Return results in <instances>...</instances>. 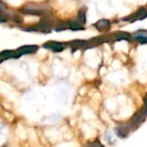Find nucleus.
Listing matches in <instances>:
<instances>
[{"mask_svg": "<svg viewBox=\"0 0 147 147\" xmlns=\"http://www.w3.org/2000/svg\"><path fill=\"white\" fill-rule=\"evenodd\" d=\"M20 12L24 15H33V16H45L50 15L51 7L49 4L43 3H29L25 4L20 9Z\"/></svg>", "mask_w": 147, "mask_h": 147, "instance_id": "obj_1", "label": "nucleus"}, {"mask_svg": "<svg viewBox=\"0 0 147 147\" xmlns=\"http://www.w3.org/2000/svg\"><path fill=\"white\" fill-rule=\"evenodd\" d=\"M146 119V115L144 114V112L141 110H139V112H137L133 116V118L128 121L129 122V125L132 128V131H134L135 129H137L144 121Z\"/></svg>", "mask_w": 147, "mask_h": 147, "instance_id": "obj_2", "label": "nucleus"}, {"mask_svg": "<svg viewBox=\"0 0 147 147\" xmlns=\"http://www.w3.org/2000/svg\"><path fill=\"white\" fill-rule=\"evenodd\" d=\"M37 50H38V46H36V45H26V46H23V47L17 48L16 50H14L15 59H17V58L21 57L22 55L35 53Z\"/></svg>", "mask_w": 147, "mask_h": 147, "instance_id": "obj_3", "label": "nucleus"}, {"mask_svg": "<svg viewBox=\"0 0 147 147\" xmlns=\"http://www.w3.org/2000/svg\"><path fill=\"white\" fill-rule=\"evenodd\" d=\"M68 46V43H63V42H59V41H48L42 45V47L45 49L51 50L54 53H60L63 51Z\"/></svg>", "mask_w": 147, "mask_h": 147, "instance_id": "obj_4", "label": "nucleus"}, {"mask_svg": "<svg viewBox=\"0 0 147 147\" xmlns=\"http://www.w3.org/2000/svg\"><path fill=\"white\" fill-rule=\"evenodd\" d=\"M131 131H132V128L129 125V122L122 123L120 126H118L117 127H115V129H114L115 134L120 139L126 138L129 135Z\"/></svg>", "mask_w": 147, "mask_h": 147, "instance_id": "obj_5", "label": "nucleus"}, {"mask_svg": "<svg viewBox=\"0 0 147 147\" xmlns=\"http://www.w3.org/2000/svg\"><path fill=\"white\" fill-rule=\"evenodd\" d=\"M147 16V9L145 7L140 8L137 12L130 16H126L122 19L123 22H134L136 20H142Z\"/></svg>", "mask_w": 147, "mask_h": 147, "instance_id": "obj_6", "label": "nucleus"}, {"mask_svg": "<svg viewBox=\"0 0 147 147\" xmlns=\"http://www.w3.org/2000/svg\"><path fill=\"white\" fill-rule=\"evenodd\" d=\"M94 27L98 29L100 32H107L110 29L111 27V22L107 19H101L98 22H96L94 24Z\"/></svg>", "mask_w": 147, "mask_h": 147, "instance_id": "obj_7", "label": "nucleus"}, {"mask_svg": "<svg viewBox=\"0 0 147 147\" xmlns=\"http://www.w3.org/2000/svg\"><path fill=\"white\" fill-rule=\"evenodd\" d=\"M65 22H66L67 28H69L71 30L78 31V30L85 29L84 25H82L77 19H71V20H68V21H67Z\"/></svg>", "mask_w": 147, "mask_h": 147, "instance_id": "obj_8", "label": "nucleus"}, {"mask_svg": "<svg viewBox=\"0 0 147 147\" xmlns=\"http://www.w3.org/2000/svg\"><path fill=\"white\" fill-rule=\"evenodd\" d=\"M68 46L70 47V48L77 50L80 48H88V41L87 40H75L69 43H68Z\"/></svg>", "mask_w": 147, "mask_h": 147, "instance_id": "obj_9", "label": "nucleus"}, {"mask_svg": "<svg viewBox=\"0 0 147 147\" xmlns=\"http://www.w3.org/2000/svg\"><path fill=\"white\" fill-rule=\"evenodd\" d=\"M134 39L141 44L147 43V31L146 30H139L136 32L134 34Z\"/></svg>", "mask_w": 147, "mask_h": 147, "instance_id": "obj_10", "label": "nucleus"}, {"mask_svg": "<svg viewBox=\"0 0 147 147\" xmlns=\"http://www.w3.org/2000/svg\"><path fill=\"white\" fill-rule=\"evenodd\" d=\"M111 36H112V40H116V41H119L121 40H130V34L126 32H118L116 34H113Z\"/></svg>", "mask_w": 147, "mask_h": 147, "instance_id": "obj_11", "label": "nucleus"}, {"mask_svg": "<svg viewBox=\"0 0 147 147\" xmlns=\"http://www.w3.org/2000/svg\"><path fill=\"white\" fill-rule=\"evenodd\" d=\"M87 9L86 8H81V9H79L78 14H77V20L82 24L85 25L86 22H87Z\"/></svg>", "mask_w": 147, "mask_h": 147, "instance_id": "obj_12", "label": "nucleus"}, {"mask_svg": "<svg viewBox=\"0 0 147 147\" xmlns=\"http://www.w3.org/2000/svg\"><path fill=\"white\" fill-rule=\"evenodd\" d=\"M0 59L2 61L9 59H15V53L14 50H4L0 53Z\"/></svg>", "mask_w": 147, "mask_h": 147, "instance_id": "obj_13", "label": "nucleus"}, {"mask_svg": "<svg viewBox=\"0 0 147 147\" xmlns=\"http://www.w3.org/2000/svg\"><path fill=\"white\" fill-rule=\"evenodd\" d=\"M8 16H9V19H10L11 21H13L15 23H16V24L23 23V18L21 17V16L18 13L9 11L8 12Z\"/></svg>", "mask_w": 147, "mask_h": 147, "instance_id": "obj_14", "label": "nucleus"}, {"mask_svg": "<svg viewBox=\"0 0 147 147\" xmlns=\"http://www.w3.org/2000/svg\"><path fill=\"white\" fill-rule=\"evenodd\" d=\"M9 20V16L6 10H3L0 9V23H4L8 22Z\"/></svg>", "mask_w": 147, "mask_h": 147, "instance_id": "obj_15", "label": "nucleus"}, {"mask_svg": "<svg viewBox=\"0 0 147 147\" xmlns=\"http://www.w3.org/2000/svg\"><path fill=\"white\" fill-rule=\"evenodd\" d=\"M88 147H105L99 140H95V141H93L91 143H88L87 145Z\"/></svg>", "mask_w": 147, "mask_h": 147, "instance_id": "obj_16", "label": "nucleus"}, {"mask_svg": "<svg viewBox=\"0 0 147 147\" xmlns=\"http://www.w3.org/2000/svg\"><path fill=\"white\" fill-rule=\"evenodd\" d=\"M142 111L144 112V114L147 116V93L144 96V107L142 109Z\"/></svg>", "mask_w": 147, "mask_h": 147, "instance_id": "obj_17", "label": "nucleus"}, {"mask_svg": "<svg viewBox=\"0 0 147 147\" xmlns=\"http://www.w3.org/2000/svg\"><path fill=\"white\" fill-rule=\"evenodd\" d=\"M0 9H3V10H7V7H6L5 3H3L1 0H0Z\"/></svg>", "mask_w": 147, "mask_h": 147, "instance_id": "obj_18", "label": "nucleus"}, {"mask_svg": "<svg viewBox=\"0 0 147 147\" xmlns=\"http://www.w3.org/2000/svg\"><path fill=\"white\" fill-rule=\"evenodd\" d=\"M85 147H88V146H85Z\"/></svg>", "mask_w": 147, "mask_h": 147, "instance_id": "obj_19", "label": "nucleus"}]
</instances>
